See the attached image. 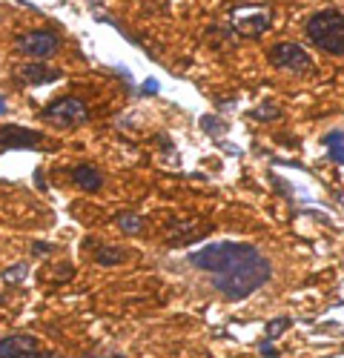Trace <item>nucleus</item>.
Returning a JSON list of instances; mask_svg holds the SVG:
<instances>
[{
    "label": "nucleus",
    "instance_id": "nucleus-1",
    "mask_svg": "<svg viewBox=\"0 0 344 358\" xmlns=\"http://www.w3.org/2000/svg\"><path fill=\"white\" fill-rule=\"evenodd\" d=\"M187 261L195 270L207 273L213 287L229 301H244V298H250L255 289H261L273 278L270 261L252 244H238V241L207 244L189 252Z\"/></svg>",
    "mask_w": 344,
    "mask_h": 358
},
{
    "label": "nucleus",
    "instance_id": "nucleus-2",
    "mask_svg": "<svg viewBox=\"0 0 344 358\" xmlns=\"http://www.w3.org/2000/svg\"><path fill=\"white\" fill-rule=\"evenodd\" d=\"M304 35L310 43H315L322 52L344 57V15L336 9H322L307 17Z\"/></svg>",
    "mask_w": 344,
    "mask_h": 358
},
{
    "label": "nucleus",
    "instance_id": "nucleus-3",
    "mask_svg": "<svg viewBox=\"0 0 344 358\" xmlns=\"http://www.w3.org/2000/svg\"><path fill=\"white\" fill-rule=\"evenodd\" d=\"M229 26L241 38H261L273 26V9L261 3H241L229 12Z\"/></svg>",
    "mask_w": 344,
    "mask_h": 358
},
{
    "label": "nucleus",
    "instance_id": "nucleus-4",
    "mask_svg": "<svg viewBox=\"0 0 344 358\" xmlns=\"http://www.w3.org/2000/svg\"><path fill=\"white\" fill-rule=\"evenodd\" d=\"M41 117L55 129H75V127L89 121V106H86L80 98L66 95V98H57L55 103H49L41 112Z\"/></svg>",
    "mask_w": 344,
    "mask_h": 358
},
{
    "label": "nucleus",
    "instance_id": "nucleus-5",
    "mask_svg": "<svg viewBox=\"0 0 344 358\" xmlns=\"http://www.w3.org/2000/svg\"><path fill=\"white\" fill-rule=\"evenodd\" d=\"M15 49L32 61H43V57H52L61 49V38H57L52 29H32V32H23L15 38Z\"/></svg>",
    "mask_w": 344,
    "mask_h": 358
},
{
    "label": "nucleus",
    "instance_id": "nucleus-6",
    "mask_svg": "<svg viewBox=\"0 0 344 358\" xmlns=\"http://www.w3.org/2000/svg\"><path fill=\"white\" fill-rule=\"evenodd\" d=\"M270 64L275 69H284V72H293V75H307L313 72V57L299 46V43H290V41H281L270 49Z\"/></svg>",
    "mask_w": 344,
    "mask_h": 358
},
{
    "label": "nucleus",
    "instance_id": "nucleus-7",
    "mask_svg": "<svg viewBox=\"0 0 344 358\" xmlns=\"http://www.w3.org/2000/svg\"><path fill=\"white\" fill-rule=\"evenodd\" d=\"M43 143V135L26 127H0V149H35Z\"/></svg>",
    "mask_w": 344,
    "mask_h": 358
},
{
    "label": "nucleus",
    "instance_id": "nucleus-8",
    "mask_svg": "<svg viewBox=\"0 0 344 358\" xmlns=\"http://www.w3.org/2000/svg\"><path fill=\"white\" fill-rule=\"evenodd\" d=\"M61 69H55V66H46V64H38V61H29L23 66H17V78L29 86H43V83H55V80H61Z\"/></svg>",
    "mask_w": 344,
    "mask_h": 358
},
{
    "label": "nucleus",
    "instance_id": "nucleus-9",
    "mask_svg": "<svg viewBox=\"0 0 344 358\" xmlns=\"http://www.w3.org/2000/svg\"><path fill=\"white\" fill-rule=\"evenodd\" d=\"M35 350H41V341L29 333H15V336L0 338V358H23Z\"/></svg>",
    "mask_w": 344,
    "mask_h": 358
},
{
    "label": "nucleus",
    "instance_id": "nucleus-10",
    "mask_svg": "<svg viewBox=\"0 0 344 358\" xmlns=\"http://www.w3.org/2000/svg\"><path fill=\"white\" fill-rule=\"evenodd\" d=\"M69 178L75 181V187H80L83 192H98V189L103 187V175H101L98 166H92V164L75 166V169L69 172Z\"/></svg>",
    "mask_w": 344,
    "mask_h": 358
},
{
    "label": "nucleus",
    "instance_id": "nucleus-11",
    "mask_svg": "<svg viewBox=\"0 0 344 358\" xmlns=\"http://www.w3.org/2000/svg\"><path fill=\"white\" fill-rule=\"evenodd\" d=\"M293 327V318L290 315H275V318H270L267 321V327H264V341H275L278 336H284L287 330Z\"/></svg>",
    "mask_w": 344,
    "mask_h": 358
},
{
    "label": "nucleus",
    "instance_id": "nucleus-12",
    "mask_svg": "<svg viewBox=\"0 0 344 358\" xmlns=\"http://www.w3.org/2000/svg\"><path fill=\"white\" fill-rule=\"evenodd\" d=\"M124 261H127V250H121V247H101L95 252V264H103V266H115Z\"/></svg>",
    "mask_w": 344,
    "mask_h": 358
},
{
    "label": "nucleus",
    "instance_id": "nucleus-13",
    "mask_svg": "<svg viewBox=\"0 0 344 358\" xmlns=\"http://www.w3.org/2000/svg\"><path fill=\"white\" fill-rule=\"evenodd\" d=\"M115 224H118V229L127 232V235H138V232L143 229V218L135 215V213H121V215H115Z\"/></svg>",
    "mask_w": 344,
    "mask_h": 358
},
{
    "label": "nucleus",
    "instance_id": "nucleus-14",
    "mask_svg": "<svg viewBox=\"0 0 344 358\" xmlns=\"http://www.w3.org/2000/svg\"><path fill=\"white\" fill-rule=\"evenodd\" d=\"M201 129H204L207 135H224L227 132V121L218 115H204L201 117Z\"/></svg>",
    "mask_w": 344,
    "mask_h": 358
},
{
    "label": "nucleus",
    "instance_id": "nucleus-15",
    "mask_svg": "<svg viewBox=\"0 0 344 358\" xmlns=\"http://www.w3.org/2000/svg\"><path fill=\"white\" fill-rule=\"evenodd\" d=\"M26 275H29V264L26 261H17L15 266L3 270V281L6 284H20V281H26Z\"/></svg>",
    "mask_w": 344,
    "mask_h": 358
},
{
    "label": "nucleus",
    "instance_id": "nucleus-16",
    "mask_svg": "<svg viewBox=\"0 0 344 358\" xmlns=\"http://www.w3.org/2000/svg\"><path fill=\"white\" fill-rule=\"evenodd\" d=\"M327 146H330L333 161L344 164V132H330V135H327Z\"/></svg>",
    "mask_w": 344,
    "mask_h": 358
},
{
    "label": "nucleus",
    "instance_id": "nucleus-17",
    "mask_svg": "<svg viewBox=\"0 0 344 358\" xmlns=\"http://www.w3.org/2000/svg\"><path fill=\"white\" fill-rule=\"evenodd\" d=\"M250 115L255 117V121H278V117H281V109L273 106V103H264V106H255Z\"/></svg>",
    "mask_w": 344,
    "mask_h": 358
},
{
    "label": "nucleus",
    "instance_id": "nucleus-18",
    "mask_svg": "<svg viewBox=\"0 0 344 358\" xmlns=\"http://www.w3.org/2000/svg\"><path fill=\"white\" fill-rule=\"evenodd\" d=\"M258 350H261L264 358H278V350L273 347V341H261V344H258Z\"/></svg>",
    "mask_w": 344,
    "mask_h": 358
},
{
    "label": "nucleus",
    "instance_id": "nucleus-19",
    "mask_svg": "<svg viewBox=\"0 0 344 358\" xmlns=\"http://www.w3.org/2000/svg\"><path fill=\"white\" fill-rule=\"evenodd\" d=\"M23 358H61V355H57L55 350H35V352H29Z\"/></svg>",
    "mask_w": 344,
    "mask_h": 358
},
{
    "label": "nucleus",
    "instance_id": "nucleus-20",
    "mask_svg": "<svg viewBox=\"0 0 344 358\" xmlns=\"http://www.w3.org/2000/svg\"><path fill=\"white\" fill-rule=\"evenodd\" d=\"M141 92H143V95H158V80H155V78L147 80V83L141 86Z\"/></svg>",
    "mask_w": 344,
    "mask_h": 358
},
{
    "label": "nucleus",
    "instance_id": "nucleus-21",
    "mask_svg": "<svg viewBox=\"0 0 344 358\" xmlns=\"http://www.w3.org/2000/svg\"><path fill=\"white\" fill-rule=\"evenodd\" d=\"M49 250H52V247H49V244H43V241L32 244V255H38V258H41V255H49Z\"/></svg>",
    "mask_w": 344,
    "mask_h": 358
},
{
    "label": "nucleus",
    "instance_id": "nucleus-22",
    "mask_svg": "<svg viewBox=\"0 0 344 358\" xmlns=\"http://www.w3.org/2000/svg\"><path fill=\"white\" fill-rule=\"evenodd\" d=\"M86 358H124L121 352H98V355H86Z\"/></svg>",
    "mask_w": 344,
    "mask_h": 358
},
{
    "label": "nucleus",
    "instance_id": "nucleus-23",
    "mask_svg": "<svg viewBox=\"0 0 344 358\" xmlns=\"http://www.w3.org/2000/svg\"><path fill=\"white\" fill-rule=\"evenodd\" d=\"M3 112H6V101H3V98H0V115H3Z\"/></svg>",
    "mask_w": 344,
    "mask_h": 358
}]
</instances>
